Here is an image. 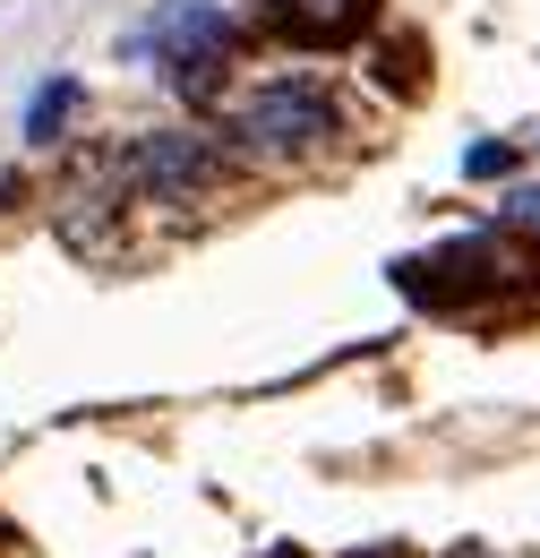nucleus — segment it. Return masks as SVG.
<instances>
[{"instance_id":"nucleus-1","label":"nucleus","mask_w":540,"mask_h":558,"mask_svg":"<svg viewBox=\"0 0 540 558\" xmlns=\"http://www.w3.org/2000/svg\"><path fill=\"white\" fill-rule=\"evenodd\" d=\"M515 267H524V258H515L506 232H464V241H446V250H429V258H395V292L420 301V310H472V301H489Z\"/></svg>"},{"instance_id":"nucleus-5","label":"nucleus","mask_w":540,"mask_h":558,"mask_svg":"<svg viewBox=\"0 0 540 558\" xmlns=\"http://www.w3.org/2000/svg\"><path fill=\"white\" fill-rule=\"evenodd\" d=\"M267 9H274V26H283L292 44H352L378 0H267Z\"/></svg>"},{"instance_id":"nucleus-2","label":"nucleus","mask_w":540,"mask_h":558,"mask_svg":"<svg viewBox=\"0 0 540 558\" xmlns=\"http://www.w3.org/2000/svg\"><path fill=\"white\" fill-rule=\"evenodd\" d=\"M146 44H155L163 86L206 95V70H223V52H232V17H223V9H206V0H172L146 35H130V52H146Z\"/></svg>"},{"instance_id":"nucleus-3","label":"nucleus","mask_w":540,"mask_h":558,"mask_svg":"<svg viewBox=\"0 0 540 558\" xmlns=\"http://www.w3.org/2000/svg\"><path fill=\"white\" fill-rule=\"evenodd\" d=\"M241 130H249V146H267V155H309V146L335 138V95L309 86V77H274L267 95L241 112Z\"/></svg>"},{"instance_id":"nucleus-6","label":"nucleus","mask_w":540,"mask_h":558,"mask_svg":"<svg viewBox=\"0 0 540 558\" xmlns=\"http://www.w3.org/2000/svg\"><path fill=\"white\" fill-rule=\"evenodd\" d=\"M77 104H86V86H77V77H52V86H44L35 104H26V138H35V146H52V138L69 130V112H77Z\"/></svg>"},{"instance_id":"nucleus-8","label":"nucleus","mask_w":540,"mask_h":558,"mask_svg":"<svg viewBox=\"0 0 540 558\" xmlns=\"http://www.w3.org/2000/svg\"><path fill=\"white\" fill-rule=\"evenodd\" d=\"M506 223H532L540 232V190H515V198H506Z\"/></svg>"},{"instance_id":"nucleus-4","label":"nucleus","mask_w":540,"mask_h":558,"mask_svg":"<svg viewBox=\"0 0 540 558\" xmlns=\"http://www.w3.org/2000/svg\"><path fill=\"white\" fill-rule=\"evenodd\" d=\"M206 172H214V146L181 138V130H163V138H146V146L130 155L137 198H181V190H198Z\"/></svg>"},{"instance_id":"nucleus-7","label":"nucleus","mask_w":540,"mask_h":558,"mask_svg":"<svg viewBox=\"0 0 540 558\" xmlns=\"http://www.w3.org/2000/svg\"><path fill=\"white\" fill-rule=\"evenodd\" d=\"M506 163H515V155H506V146H489V138H480L472 155H464V172H472V181H489V172H506Z\"/></svg>"}]
</instances>
